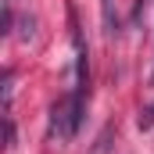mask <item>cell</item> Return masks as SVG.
<instances>
[{
	"mask_svg": "<svg viewBox=\"0 0 154 154\" xmlns=\"http://www.w3.org/2000/svg\"><path fill=\"white\" fill-rule=\"evenodd\" d=\"M82 108H86V86H72L68 97H61L50 111V136L57 143H68L79 133V122H82Z\"/></svg>",
	"mask_w": 154,
	"mask_h": 154,
	"instance_id": "6da1fadb",
	"label": "cell"
},
{
	"mask_svg": "<svg viewBox=\"0 0 154 154\" xmlns=\"http://www.w3.org/2000/svg\"><path fill=\"white\" fill-rule=\"evenodd\" d=\"M143 7H147V0H136V14H140V11H143Z\"/></svg>",
	"mask_w": 154,
	"mask_h": 154,
	"instance_id": "3957f363",
	"label": "cell"
},
{
	"mask_svg": "<svg viewBox=\"0 0 154 154\" xmlns=\"http://www.w3.org/2000/svg\"><path fill=\"white\" fill-rule=\"evenodd\" d=\"M154 125V108H147L143 115H140V129H151Z\"/></svg>",
	"mask_w": 154,
	"mask_h": 154,
	"instance_id": "7a4b0ae2",
	"label": "cell"
}]
</instances>
